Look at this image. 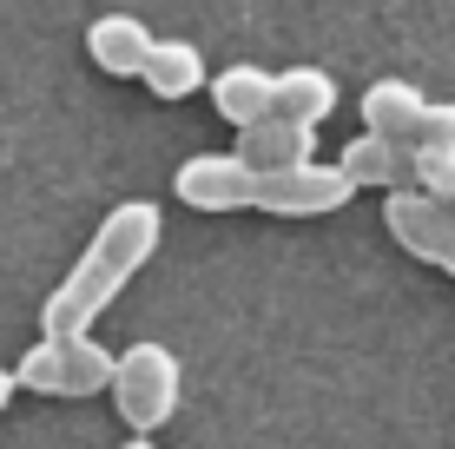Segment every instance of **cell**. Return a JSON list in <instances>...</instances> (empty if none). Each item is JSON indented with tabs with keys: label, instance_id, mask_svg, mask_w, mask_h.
I'll list each match as a JSON object with an SVG mask.
<instances>
[{
	"label": "cell",
	"instance_id": "obj_11",
	"mask_svg": "<svg viewBox=\"0 0 455 449\" xmlns=\"http://www.w3.org/2000/svg\"><path fill=\"white\" fill-rule=\"evenodd\" d=\"M212 106H218V119H231V126H258V119L277 113V73L238 60V67H225L212 80Z\"/></svg>",
	"mask_w": 455,
	"mask_h": 449
},
{
	"label": "cell",
	"instance_id": "obj_1",
	"mask_svg": "<svg viewBox=\"0 0 455 449\" xmlns=\"http://www.w3.org/2000/svg\"><path fill=\"white\" fill-rule=\"evenodd\" d=\"M152 252H159V205H152V198H125V205H113L100 219V231H92V245L80 252V265L46 291L40 331L46 337L86 331V324L132 285V271H146Z\"/></svg>",
	"mask_w": 455,
	"mask_h": 449
},
{
	"label": "cell",
	"instance_id": "obj_8",
	"mask_svg": "<svg viewBox=\"0 0 455 449\" xmlns=\"http://www.w3.org/2000/svg\"><path fill=\"white\" fill-rule=\"evenodd\" d=\"M343 172H350L356 185H376V192H403V185H422V152L416 146H403V139H383V132H370L363 139H350L343 146Z\"/></svg>",
	"mask_w": 455,
	"mask_h": 449
},
{
	"label": "cell",
	"instance_id": "obj_14",
	"mask_svg": "<svg viewBox=\"0 0 455 449\" xmlns=\"http://www.w3.org/2000/svg\"><path fill=\"white\" fill-rule=\"evenodd\" d=\"M422 185L455 205V152H422Z\"/></svg>",
	"mask_w": 455,
	"mask_h": 449
},
{
	"label": "cell",
	"instance_id": "obj_13",
	"mask_svg": "<svg viewBox=\"0 0 455 449\" xmlns=\"http://www.w3.org/2000/svg\"><path fill=\"white\" fill-rule=\"evenodd\" d=\"M277 113L304 119V126H323V119L337 113V80L323 67H291L277 73Z\"/></svg>",
	"mask_w": 455,
	"mask_h": 449
},
{
	"label": "cell",
	"instance_id": "obj_3",
	"mask_svg": "<svg viewBox=\"0 0 455 449\" xmlns=\"http://www.w3.org/2000/svg\"><path fill=\"white\" fill-rule=\"evenodd\" d=\"M13 370H20V390H40V397H100L113 390L119 357L106 344H92L86 331H73V337H40Z\"/></svg>",
	"mask_w": 455,
	"mask_h": 449
},
{
	"label": "cell",
	"instance_id": "obj_4",
	"mask_svg": "<svg viewBox=\"0 0 455 449\" xmlns=\"http://www.w3.org/2000/svg\"><path fill=\"white\" fill-rule=\"evenodd\" d=\"M383 225H389V238H396L410 258H422V265L455 277V205L449 198H435L429 185L383 192Z\"/></svg>",
	"mask_w": 455,
	"mask_h": 449
},
{
	"label": "cell",
	"instance_id": "obj_15",
	"mask_svg": "<svg viewBox=\"0 0 455 449\" xmlns=\"http://www.w3.org/2000/svg\"><path fill=\"white\" fill-rule=\"evenodd\" d=\"M422 152H455V106H429V126H422Z\"/></svg>",
	"mask_w": 455,
	"mask_h": 449
},
{
	"label": "cell",
	"instance_id": "obj_6",
	"mask_svg": "<svg viewBox=\"0 0 455 449\" xmlns=\"http://www.w3.org/2000/svg\"><path fill=\"white\" fill-rule=\"evenodd\" d=\"M172 192L192 212H258V172L238 152H198V159H185Z\"/></svg>",
	"mask_w": 455,
	"mask_h": 449
},
{
	"label": "cell",
	"instance_id": "obj_2",
	"mask_svg": "<svg viewBox=\"0 0 455 449\" xmlns=\"http://www.w3.org/2000/svg\"><path fill=\"white\" fill-rule=\"evenodd\" d=\"M179 397H185V370H179V357H172L165 344H132V350H119L113 410L125 416V429H132V437L165 429L172 410H179Z\"/></svg>",
	"mask_w": 455,
	"mask_h": 449
},
{
	"label": "cell",
	"instance_id": "obj_12",
	"mask_svg": "<svg viewBox=\"0 0 455 449\" xmlns=\"http://www.w3.org/2000/svg\"><path fill=\"white\" fill-rule=\"evenodd\" d=\"M146 92L152 100H192L205 86V53L192 40H152V60H146Z\"/></svg>",
	"mask_w": 455,
	"mask_h": 449
},
{
	"label": "cell",
	"instance_id": "obj_10",
	"mask_svg": "<svg viewBox=\"0 0 455 449\" xmlns=\"http://www.w3.org/2000/svg\"><path fill=\"white\" fill-rule=\"evenodd\" d=\"M429 106L435 100H422V92L410 86V80H376L370 92H363V126L370 132H383V139H403V146H416L422 152V126H429Z\"/></svg>",
	"mask_w": 455,
	"mask_h": 449
},
{
	"label": "cell",
	"instance_id": "obj_16",
	"mask_svg": "<svg viewBox=\"0 0 455 449\" xmlns=\"http://www.w3.org/2000/svg\"><path fill=\"white\" fill-rule=\"evenodd\" d=\"M13 390H20V370H0V410L13 404Z\"/></svg>",
	"mask_w": 455,
	"mask_h": 449
},
{
	"label": "cell",
	"instance_id": "obj_9",
	"mask_svg": "<svg viewBox=\"0 0 455 449\" xmlns=\"http://www.w3.org/2000/svg\"><path fill=\"white\" fill-rule=\"evenodd\" d=\"M86 60L100 73H113V80H139L146 60H152L146 20H132V13H100V20L86 27Z\"/></svg>",
	"mask_w": 455,
	"mask_h": 449
},
{
	"label": "cell",
	"instance_id": "obj_17",
	"mask_svg": "<svg viewBox=\"0 0 455 449\" xmlns=\"http://www.w3.org/2000/svg\"><path fill=\"white\" fill-rule=\"evenodd\" d=\"M119 449H152V443H146V437H132V443H119Z\"/></svg>",
	"mask_w": 455,
	"mask_h": 449
},
{
	"label": "cell",
	"instance_id": "obj_5",
	"mask_svg": "<svg viewBox=\"0 0 455 449\" xmlns=\"http://www.w3.org/2000/svg\"><path fill=\"white\" fill-rule=\"evenodd\" d=\"M356 179L343 165H291V172H258V212L271 219H323V212L350 205Z\"/></svg>",
	"mask_w": 455,
	"mask_h": 449
},
{
	"label": "cell",
	"instance_id": "obj_7",
	"mask_svg": "<svg viewBox=\"0 0 455 449\" xmlns=\"http://www.w3.org/2000/svg\"><path fill=\"white\" fill-rule=\"evenodd\" d=\"M238 159L251 172H291V165H310L317 159V126H304V119L291 113H271L258 119V126H238Z\"/></svg>",
	"mask_w": 455,
	"mask_h": 449
}]
</instances>
